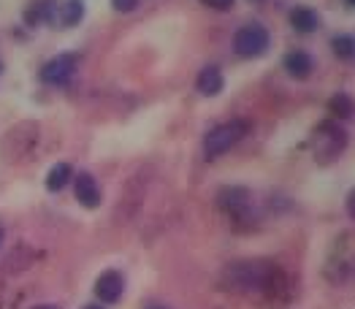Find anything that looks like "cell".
Listing matches in <instances>:
<instances>
[{"label": "cell", "instance_id": "9", "mask_svg": "<svg viewBox=\"0 0 355 309\" xmlns=\"http://www.w3.org/2000/svg\"><path fill=\"white\" fill-rule=\"evenodd\" d=\"M73 198L85 206V209H98L103 204V190L98 185V179L89 171L73 174Z\"/></svg>", "mask_w": 355, "mask_h": 309}, {"label": "cell", "instance_id": "23", "mask_svg": "<svg viewBox=\"0 0 355 309\" xmlns=\"http://www.w3.org/2000/svg\"><path fill=\"white\" fill-rule=\"evenodd\" d=\"M144 309H171V307H166V304H149V307Z\"/></svg>", "mask_w": 355, "mask_h": 309}, {"label": "cell", "instance_id": "24", "mask_svg": "<svg viewBox=\"0 0 355 309\" xmlns=\"http://www.w3.org/2000/svg\"><path fill=\"white\" fill-rule=\"evenodd\" d=\"M3 239H6V228L0 225V247H3Z\"/></svg>", "mask_w": 355, "mask_h": 309}, {"label": "cell", "instance_id": "27", "mask_svg": "<svg viewBox=\"0 0 355 309\" xmlns=\"http://www.w3.org/2000/svg\"><path fill=\"white\" fill-rule=\"evenodd\" d=\"M347 3H350V6H353V8H355V0H347Z\"/></svg>", "mask_w": 355, "mask_h": 309}, {"label": "cell", "instance_id": "12", "mask_svg": "<svg viewBox=\"0 0 355 309\" xmlns=\"http://www.w3.org/2000/svg\"><path fill=\"white\" fill-rule=\"evenodd\" d=\"M320 14L315 11V8H309V6H296V8H291V28L301 35H312V33L320 30Z\"/></svg>", "mask_w": 355, "mask_h": 309}, {"label": "cell", "instance_id": "21", "mask_svg": "<svg viewBox=\"0 0 355 309\" xmlns=\"http://www.w3.org/2000/svg\"><path fill=\"white\" fill-rule=\"evenodd\" d=\"M139 3H141V0H112V8H114L117 14H130V11L139 8Z\"/></svg>", "mask_w": 355, "mask_h": 309}, {"label": "cell", "instance_id": "20", "mask_svg": "<svg viewBox=\"0 0 355 309\" xmlns=\"http://www.w3.org/2000/svg\"><path fill=\"white\" fill-rule=\"evenodd\" d=\"M204 8H211V11H231L236 6V0H198Z\"/></svg>", "mask_w": 355, "mask_h": 309}, {"label": "cell", "instance_id": "15", "mask_svg": "<svg viewBox=\"0 0 355 309\" xmlns=\"http://www.w3.org/2000/svg\"><path fill=\"white\" fill-rule=\"evenodd\" d=\"M326 277L334 285H350L355 282V255H342V258H334L328 263Z\"/></svg>", "mask_w": 355, "mask_h": 309}, {"label": "cell", "instance_id": "26", "mask_svg": "<svg viewBox=\"0 0 355 309\" xmlns=\"http://www.w3.org/2000/svg\"><path fill=\"white\" fill-rule=\"evenodd\" d=\"M35 309H55V307H35Z\"/></svg>", "mask_w": 355, "mask_h": 309}, {"label": "cell", "instance_id": "10", "mask_svg": "<svg viewBox=\"0 0 355 309\" xmlns=\"http://www.w3.org/2000/svg\"><path fill=\"white\" fill-rule=\"evenodd\" d=\"M196 90L204 95V98H217V95L225 90V73H223V68L214 65V62L204 65L198 71V76H196Z\"/></svg>", "mask_w": 355, "mask_h": 309}, {"label": "cell", "instance_id": "16", "mask_svg": "<svg viewBox=\"0 0 355 309\" xmlns=\"http://www.w3.org/2000/svg\"><path fill=\"white\" fill-rule=\"evenodd\" d=\"M55 22H60V28H76L85 19V3L82 0H65L60 8H55Z\"/></svg>", "mask_w": 355, "mask_h": 309}, {"label": "cell", "instance_id": "8", "mask_svg": "<svg viewBox=\"0 0 355 309\" xmlns=\"http://www.w3.org/2000/svg\"><path fill=\"white\" fill-rule=\"evenodd\" d=\"M92 293L101 304H117L119 299L125 296V277L117 269H106L101 272L95 285H92Z\"/></svg>", "mask_w": 355, "mask_h": 309}, {"label": "cell", "instance_id": "6", "mask_svg": "<svg viewBox=\"0 0 355 309\" xmlns=\"http://www.w3.org/2000/svg\"><path fill=\"white\" fill-rule=\"evenodd\" d=\"M271 44V35L261 22H247L234 33V55L244 58V60H252V58H261Z\"/></svg>", "mask_w": 355, "mask_h": 309}, {"label": "cell", "instance_id": "28", "mask_svg": "<svg viewBox=\"0 0 355 309\" xmlns=\"http://www.w3.org/2000/svg\"><path fill=\"white\" fill-rule=\"evenodd\" d=\"M0 71H3V62H0Z\"/></svg>", "mask_w": 355, "mask_h": 309}, {"label": "cell", "instance_id": "14", "mask_svg": "<svg viewBox=\"0 0 355 309\" xmlns=\"http://www.w3.org/2000/svg\"><path fill=\"white\" fill-rule=\"evenodd\" d=\"M46 19H55V6L49 0H30L22 11V22L25 28H41Z\"/></svg>", "mask_w": 355, "mask_h": 309}, {"label": "cell", "instance_id": "13", "mask_svg": "<svg viewBox=\"0 0 355 309\" xmlns=\"http://www.w3.org/2000/svg\"><path fill=\"white\" fill-rule=\"evenodd\" d=\"M33 263H35V249L30 247V245H17L6 255L3 272L6 274H22V272H28Z\"/></svg>", "mask_w": 355, "mask_h": 309}, {"label": "cell", "instance_id": "18", "mask_svg": "<svg viewBox=\"0 0 355 309\" xmlns=\"http://www.w3.org/2000/svg\"><path fill=\"white\" fill-rule=\"evenodd\" d=\"M328 112L336 123H345L355 114V100L347 93H336L328 98Z\"/></svg>", "mask_w": 355, "mask_h": 309}, {"label": "cell", "instance_id": "25", "mask_svg": "<svg viewBox=\"0 0 355 309\" xmlns=\"http://www.w3.org/2000/svg\"><path fill=\"white\" fill-rule=\"evenodd\" d=\"M85 309H103V307H101V304H87Z\"/></svg>", "mask_w": 355, "mask_h": 309}, {"label": "cell", "instance_id": "2", "mask_svg": "<svg viewBox=\"0 0 355 309\" xmlns=\"http://www.w3.org/2000/svg\"><path fill=\"white\" fill-rule=\"evenodd\" d=\"M41 141V125L33 120H22L14 127H8L0 139V157L6 163H25L35 154V147Z\"/></svg>", "mask_w": 355, "mask_h": 309}, {"label": "cell", "instance_id": "5", "mask_svg": "<svg viewBox=\"0 0 355 309\" xmlns=\"http://www.w3.org/2000/svg\"><path fill=\"white\" fill-rule=\"evenodd\" d=\"M347 150V130L342 123H320L315 127V160L328 166L339 160Z\"/></svg>", "mask_w": 355, "mask_h": 309}, {"label": "cell", "instance_id": "19", "mask_svg": "<svg viewBox=\"0 0 355 309\" xmlns=\"http://www.w3.org/2000/svg\"><path fill=\"white\" fill-rule=\"evenodd\" d=\"M331 52L334 58H339L342 62H353L355 60V35L350 33H339L331 38Z\"/></svg>", "mask_w": 355, "mask_h": 309}, {"label": "cell", "instance_id": "7", "mask_svg": "<svg viewBox=\"0 0 355 309\" xmlns=\"http://www.w3.org/2000/svg\"><path fill=\"white\" fill-rule=\"evenodd\" d=\"M76 68H79V55L76 52H62V55H55L52 60L41 65L38 79L46 87H65L71 82V76L76 73Z\"/></svg>", "mask_w": 355, "mask_h": 309}, {"label": "cell", "instance_id": "17", "mask_svg": "<svg viewBox=\"0 0 355 309\" xmlns=\"http://www.w3.org/2000/svg\"><path fill=\"white\" fill-rule=\"evenodd\" d=\"M73 179V166L71 163H55L52 168H49V174H46V190L49 193H60V190H65L68 182Z\"/></svg>", "mask_w": 355, "mask_h": 309}, {"label": "cell", "instance_id": "22", "mask_svg": "<svg viewBox=\"0 0 355 309\" xmlns=\"http://www.w3.org/2000/svg\"><path fill=\"white\" fill-rule=\"evenodd\" d=\"M345 212H347L350 220H355V187L347 193V198H345Z\"/></svg>", "mask_w": 355, "mask_h": 309}, {"label": "cell", "instance_id": "11", "mask_svg": "<svg viewBox=\"0 0 355 309\" xmlns=\"http://www.w3.org/2000/svg\"><path fill=\"white\" fill-rule=\"evenodd\" d=\"M282 68H285V73H288L291 79L306 82V79L312 76V71H315V58H312L309 52H304V49H291V52L282 58Z\"/></svg>", "mask_w": 355, "mask_h": 309}, {"label": "cell", "instance_id": "3", "mask_svg": "<svg viewBox=\"0 0 355 309\" xmlns=\"http://www.w3.org/2000/svg\"><path fill=\"white\" fill-rule=\"evenodd\" d=\"M250 130H252V123L250 120H241V117L211 127L207 136H204V157L207 160H217L220 154L231 152L239 141L247 139Z\"/></svg>", "mask_w": 355, "mask_h": 309}, {"label": "cell", "instance_id": "1", "mask_svg": "<svg viewBox=\"0 0 355 309\" xmlns=\"http://www.w3.org/2000/svg\"><path fill=\"white\" fill-rule=\"evenodd\" d=\"M220 285L231 293H258L268 301H288L293 290L285 269L261 258L228 263L220 274Z\"/></svg>", "mask_w": 355, "mask_h": 309}, {"label": "cell", "instance_id": "4", "mask_svg": "<svg viewBox=\"0 0 355 309\" xmlns=\"http://www.w3.org/2000/svg\"><path fill=\"white\" fill-rule=\"evenodd\" d=\"M214 204H217V209L228 217L234 225H250L252 222L255 209H252V193L247 187L241 185L223 187L217 193V201Z\"/></svg>", "mask_w": 355, "mask_h": 309}]
</instances>
